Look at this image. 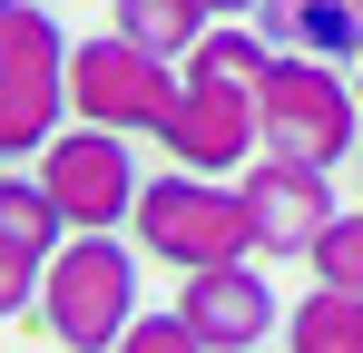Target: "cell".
Listing matches in <instances>:
<instances>
[{
	"mask_svg": "<svg viewBox=\"0 0 363 353\" xmlns=\"http://www.w3.org/2000/svg\"><path fill=\"white\" fill-rule=\"evenodd\" d=\"M138 324V245L118 235H69L40 265V334L60 353H118Z\"/></svg>",
	"mask_w": 363,
	"mask_h": 353,
	"instance_id": "cell-1",
	"label": "cell"
},
{
	"mask_svg": "<svg viewBox=\"0 0 363 353\" xmlns=\"http://www.w3.org/2000/svg\"><path fill=\"white\" fill-rule=\"evenodd\" d=\"M69 50L60 20L40 10V0H10L0 10V167H40L50 157V138L69 128Z\"/></svg>",
	"mask_w": 363,
	"mask_h": 353,
	"instance_id": "cell-2",
	"label": "cell"
},
{
	"mask_svg": "<svg viewBox=\"0 0 363 353\" xmlns=\"http://www.w3.org/2000/svg\"><path fill=\"white\" fill-rule=\"evenodd\" d=\"M255 118H265V157H295V167H354L363 147V108H354V79L334 59H295L275 50L265 89H255Z\"/></svg>",
	"mask_w": 363,
	"mask_h": 353,
	"instance_id": "cell-3",
	"label": "cell"
},
{
	"mask_svg": "<svg viewBox=\"0 0 363 353\" xmlns=\"http://www.w3.org/2000/svg\"><path fill=\"white\" fill-rule=\"evenodd\" d=\"M138 255H157V265H186V275H206V265H245L255 255V216H245V186L226 176H147V196H138Z\"/></svg>",
	"mask_w": 363,
	"mask_h": 353,
	"instance_id": "cell-4",
	"label": "cell"
},
{
	"mask_svg": "<svg viewBox=\"0 0 363 353\" xmlns=\"http://www.w3.org/2000/svg\"><path fill=\"white\" fill-rule=\"evenodd\" d=\"M177 59L138 50L118 30H89L79 50H69V118L79 128H108V138H157L167 108H177Z\"/></svg>",
	"mask_w": 363,
	"mask_h": 353,
	"instance_id": "cell-5",
	"label": "cell"
},
{
	"mask_svg": "<svg viewBox=\"0 0 363 353\" xmlns=\"http://www.w3.org/2000/svg\"><path fill=\"white\" fill-rule=\"evenodd\" d=\"M177 108L157 128L177 176H245L265 157V118H255V79H216V69H177Z\"/></svg>",
	"mask_w": 363,
	"mask_h": 353,
	"instance_id": "cell-6",
	"label": "cell"
},
{
	"mask_svg": "<svg viewBox=\"0 0 363 353\" xmlns=\"http://www.w3.org/2000/svg\"><path fill=\"white\" fill-rule=\"evenodd\" d=\"M30 176L50 186V206L69 216V235H118L128 216H138V196H147V176H138V157H128V138L79 128V118L50 138V157H40Z\"/></svg>",
	"mask_w": 363,
	"mask_h": 353,
	"instance_id": "cell-7",
	"label": "cell"
},
{
	"mask_svg": "<svg viewBox=\"0 0 363 353\" xmlns=\"http://www.w3.org/2000/svg\"><path fill=\"white\" fill-rule=\"evenodd\" d=\"M245 216H255V255H314L334 235V176L295 167V157H255L245 167Z\"/></svg>",
	"mask_w": 363,
	"mask_h": 353,
	"instance_id": "cell-8",
	"label": "cell"
},
{
	"mask_svg": "<svg viewBox=\"0 0 363 353\" xmlns=\"http://www.w3.org/2000/svg\"><path fill=\"white\" fill-rule=\"evenodd\" d=\"M177 324H186L206 353H255L265 334H285V304L265 294L255 265H206V275L177 285Z\"/></svg>",
	"mask_w": 363,
	"mask_h": 353,
	"instance_id": "cell-9",
	"label": "cell"
},
{
	"mask_svg": "<svg viewBox=\"0 0 363 353\" xmlns=\"http://www.w3.org/2000/svg\"><path fill=\"white\" fill-rule=\"evenodd\" d=\"M255 30L295 59H363V0H255Z\"/></svg>",
	"mask_w": 363,
	"mask_h": 353,
	"instance_id": "cell-10",
	"label": "cell"
},
{
	"mask_svg": "<svg viewBox=\"0 0 363 353\" xmlns=\"http://www.w3.org/2000/svg\"><path fill=\"white\" fill-rule=\"evenodd\" d=\"M69 245V216L50 206V186L20 167H0V255H20V265H50Z\"/></svg>",
	"mask_w": 363,
	"mask_h": 353,
	"instance_id": "cell-11",
	"label": "cell"
},
{
	"mask_svg": "<svg viewBox=\"0 0 363 353\" xmlns=\"http://www.w3.org/2000/svg\"><path fill=\"white\" fill-rule=\"evenodd\" d=\"M108 30L186 69V50H196V40L216 30V10H206V0H108Z\"/></svg>",
	"mask_w": 363,
	"mask_h": 353,
	"instance_id": "cell-12",
	"label": "cell"
},
{
	"mask_svg": "<svg viewBox=\"0 0 363 353\" xmlns=\"http://www.w3.org/2000/svg\"><path fill=\"white\" fill-rule=\"evenodd\" d=\"M285 353H363V294L314 285L304 304H285Z\"/></svg>",
	"mask_w": 363,
	"mask_h": 353,
	"instance_id": "cell-13",
	"label": "cell"
},
{
	"mask_svg": "<svg viewBox=\"0 0 363 353\" xmlns=\"http://www.w3.org/2000/svg\"><path fill=\"white\" fill-rule=\"evenodd\" d=\"M304 265H314V285L363 294V206H354V216H334V235H324V245H314Z\"/></svg>",
	"mask_w": 363,
	"mask_h": 353,
	"instance_id": "cell-14",
	"label": "cell"
},
{
	"mask_svg": "<svg viewBox=\"0 0 363 353\" xmlns=\"http://www.w3.org/2000/svg\"><path fill=\"white\" fill-rule=\"evenodd\" d=\"M118 353H206V344L186 334V324H177V304H167V314H138V324H128V344H118Z\"/></svg>",
	"mask_w": 363,
	"mask_h": 353,
	"instance_id": "cell-15",
	"label": "cell"
},
{
	"mask_svg": "<svg viewBox=\"0 0 363 353\" xmlns=\"http://www.w3.org/2000/svg\"><path fill=\"white\" fill-rule=\"evenodd\" d=\"M20 314H40V265L0 255V324H20Z\"/></svg>",
	"mask_w": 363,
	"mask_h": 353,
	"instance_id": "cell-16",
	"label": "cell"
},
{
	"mask_svg": "<svg viewBox=\"0 0 363 353\" xmlns=\"http://www.w3.org/2000/svg\"><path fill=\"white\" fill-rule=\"evenodd\" d=\"M206 10H216V20H255V0H206Z\"/></svg>",
	"mask_w": 363,
	"mask_h": 353,
	"instance_id": "cell-17",
	"label": "cell"
},
{
	"mask_svg": "<svg viewBox=\"0 0 363 353\" xmlns=\"http://www.w3.org/2000/svg\"><path fill=\"white\" fill-rule=\"evenodd\" d=\"M354 108H363V59H354Z\"/></svg>",
	"mask_w": 363,
	"mask_h": 353,
	"instance_id": "cell-18",
	"label": "cell"
},
{
	"mask_svg": "<svg viewBox=\"0 0 363 353\" xmlns=\"http://www.w3.org/2000/svg\"><path fill=\"white\" fill-rule=\"evenodd\" d=\"M354 186H363V147H354Z\"/></svg>",
	"mask_w": 363,
	"mask_h": 353,
	"instance_id": "cell-19",
	"label": "cell"
},
{
	"mask_svg": "<svg viewBox=\"0 0 363 353\" xmlns=\"http://www.w3.org/2000/svg\"><path fill=\"white\" fill-rule=\"evenodd\" d=\"M0 10H10V0H0Z\"/></svg>",
	"mask_w": 363,
	"mask_h": 353,
	"instance_id": "cell-20",
	"label": "cell"
}]
</instances>
